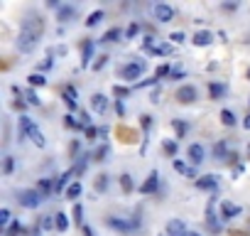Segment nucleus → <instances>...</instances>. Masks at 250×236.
Listing matches in <instances>:
<instances>
[{
	"label": "nucleus",
	"instance_id": "obj_55",
	"mask_svg": "<svg viewBox=\"0 0 250 236\" xmlns=\"http://www.w3.org/2000/svg\"><path fill=\"white\" fill-rule=\"evenodd\" d=\"M248 81H250V69H248Z\"/></svg>",
	"mask_w": 250,
	"mask_h": 236
},
{
	"label": "nucleus",
	"instance_id": "obj_44",
	"mask_svg": "<svg viewBox=\"0 0 250 236\" xmlns=\"http://www.w3.org/2000/svg\"><path fill=\"white\" fill-rule=\"evenodd\" d=\"M64 123H66L69 128H76V131H81V123H79V121H74V116H64Z\"/></svg>",
	"mask_w": 250,
	"mask_h": 236
},
{
	"label": "nucleus",
	"instance_id": "obj_6",
	"mask_svg": "<svg viewBox=\"0 0 250 236\" xmlns=\"http://www.w3.org/2000/svg\"><path fill=\"white\" fill-rule=\"evenodd\" d=\"M143 47H145V52H147V54H162V57L172 54V45H157L152 37H147Z\"/></svg>",
	"mask_w": 250,
	"mask_h": 236
},
{
	"label": "nucleus",
	"instance_id": "obj_35",
	"mask_svg": "<svg viewBox=\"0 0 250 236\" xmlns=\"http://www.w3.org/2000/svg\"><path fill=\"white\" fill-rule=\"evenodd\" d=\"M130 91L133 89H128V86H118V84L113 86V96H118V101H123L125 96H130Z\"/></svg>",
	"mask_w": 250,
	"mask_h": 236
},
{
	"label": "nucleus",
	"instance_id": "obj_5",
	"mask_svg": "<svg viewBox=\"0 0 250 236\" xmlns=\"http://www.w3.org/2000/svg\"><path fill=\"white\" fill-rule=\"evenodd\" d=\"M108 226L110 229H115V231H120V234H130L135 226H140V219H133V221H125V219H115V216H108Z\"/></svg>",
	"mask_w": 250,
	"mask_h": 236
},
{
	"label": "nucleus",
	"instance_id": "obj_34",
	"mask_svg": "<svg viewBox=\"0 0 250 236\" xmlns=\"http://www.w3.org/2000/svg\"><path fill=\"white\" fill-rule=\"evenodd\" d=\"M206 224H208V229H211L213 234H218V231H221V221H218V219H213V214H211V212H206Z\"/></svg>",
	"mask_w": 250,
	"mask_h": 236
},
{
	"label": "nucleus",
	"instance_id": "obj_9",
	"mask_svg": "<svg viewBox=\"0 0 250 236\" xmlns=\"http://www.w3.org/2000/svg\"><path fill=\"white\" fill-rule=\"evenodd\" d=\"M165 236H189L187 224L182 219H169L167 221V229H165Z\"/></svg>",
	"mask_w": 250,
	"mask_h": 236
},
{
	"label": "nucleus",
	"instance_id": "obj_16",
	"mask_svg": "<svg viewBox=\"0 0 250 236\" xmlns=\"http://www.w3.org/2000/svg\"><path fill=\"white\" fill-rule=\"evenodd\" d=\"M187 155H189V160H191L194 165H201V163H204V145L191 143V145H189V150H187Z\"/></svg>",
	"mask_w": 250,
	"mask_h": 236
},
{
	"label": "nucleus",
	"instance_id": "obj_11",
	"mask_svg": "<svg viewBox=\"0 0 250 236\" xmlns=\"http://www.w3.org/2000/svg\"><path fill=\"white\" fill-rule=\"evenodd\" d=\"M196 189H204V192H216L218 189V177L216 175H204L196 180Z\"/></svg>",
	"mask_w": 250,
	"mask_h": 236
},
{
	"label": "nucleus",
	"instance_id": "obj_3",
	"mask_svg": "<svg viewBox=\"0 0 250 236\" xmlns=\"http://www.w3.org/2000/svg\"><path fill=\"white\" fill-rule=\"evenodd\" d=\"M18 202H20L22 207H27V209H37V207L44 202V197H42L37 189H20V192H18Z\"/></svg>",
	"mask_w": 250,
	"mask_h": 236
},
{
	"label": "nucleus",
	"instance_id": "obj_23",
	"mask_svg": "<svg viewBox=\"0 0 250 236\" xmlns=\"http://www.w3.org/2000/svg\"><path fill=\"white\" fill-rule=\"evenodd\" d=\"M74 13H76V10H74L71 5H59V8H57V18H59L62 23L71 20V18H74Z\"/></svg>",
	"mask_w": 250,
	"mask_h": 236
},
{
	"label": "nucleus",
	"instance_id": "obj_17",
	"mask_svg": "<svg viewBox=\"0 0 250 236\" xmlns=\"http://www.w3.org/2000/svg\"><path fill=\"white\" fill-rule=\"evenodd\" d=\"M191 42H194V47H208V45L213 42V35H211L208 30H201V32H196V35L191 37Z\"/></svg>",
	"mask_w": 250,
	"mask_h": 236
},
{
	"label": "nucleus",
	"instance_id": "obj_43",
	"mask_svg": "<svg viewBox=\"0 0 250 236\" xmlns=\"http://www.w3.org/2000/svg\"><path fill=\"white\" fill-rule=\"evenodd\" d=\"M169 42H172V45H182V42H184V32H179V30L172 32V35H169Z\"/></svg>",
	"mask_w": 250,
	"mask_h": 236
},
{
	"label": "nucleus",
	"instance_id": "obj_14",
	"mask_svg": "<svg viewBox=\"0 0 250 236\" xmlns=\"http://www.w3.org/2000/svg\"><path fill=\"white\" fill-rule=\"evenodd\" d=\"M91 108L96 111V113H105L108 111V96H103V94H93L91 96Z\"/></svg>",
	"mask_w": 250,
	"mask_h": 236
},
{
	"label": "nucleus",
	"instance_id": "obj_45",
	"mask_svg": "<svg viewBox=\"0 0 250 236\" xmlns=\"http://www.w3.org/2000/svg\"><path fill=\"white\" fill-rule=\"evenodd\" d=\"M172 128L177 131V138H182V136H184V131H187V126H184L182 121H174V123H172Z\"/></svg>",
	"mask_w": 250,
	"mask_h": 236
},
{
	"label": "nucleus",
	"instance_id": "obj_32",
	"mask_svg": "<svg viewBox=\"0 0 250 236\" xmlns=\"http://www.w3.org/2000/svg\"><path fill=\"white\" fill-rule=\"evenodd\" d=\"M162 150H165V153L172 158V155H177V150H179V143H177V141H165V143H162Z\"/></svg>",
	"mask_w": 250,
	"mask_h": 236
},
{
	"label": "nucleus",
	"instance_id": "obj_18",
	"mask_svg": "<svg viewBox=\"0 0 250 236\" xmlns=\"http://www.w3.org/2000/svg\"><path fill=\"white\" fill-rule=\"evenodd\" d=\"M81 49H83L81 67H93V64H91V59H93V40H83V42H81Z\"/></svg>",
	"mask_w": 250,
	"mask_h": 236
},
{
	"label": "nucleus",
	"instance_id": "obj_40",
	"mask_svg": "<svg viewBox=\"0 0 250 236\" xmlns=\"http://www.w3.org/2000/svg\"><path fill=\"white\" fill-rule=\"evenodd\" d=\"M138 32H140V25H138V23H130L128 30H125V40H133Z\"/></svg>",
	"mask_w": 250,
	"mask_h": 236
},
{
	"label": "nucleus",
	"instance_id": "obj_19",
	"mask_svg": "<svg viewBox=\"0 0 250 236\" xmlns=\"http://www.w3.org/2000/svg\"><path fill=\"white\" fill-rule=\"evenodd\" d=\"M81 192H83V185H81V180H76V182H71L69 187H66V199H71V202H76L79 197H81Z\"/></svg>",
	"mask_w": 250,
	"mask_h": 236
},
{
	"label": "nucleus",
	"instance_id": "obj_48",
	"mask_svg": "<svg viewBox=\"0 0 250 236\" xmlns=\"http://www.w3.org/2000/svg\"><path fill=\"white\" fill-rule=\"evenodd\" d=\"M150 126H152V116H143V128L147 131Z\"/></svg>",
	"mask_w": 250,
	"mask_h": 236
},
{
	"label": "nucleus",
	"instance_id": "obj_2",
	"mask_svg": "<svg viewBox=\"0 0 250 236\" xmlns=\"http://www.w3.org/2000/svg\"><path fill=\"white\" fill-rule=\"evenodd\" d=\"M20 131H22V136L25 138H30L32 141V145H37V148H44L47 145V138H44V133L40 131V126L32 121L30 116H20Z\"/></svg>",
	"mask_w": 250,
	"mask_h": 236
},
{
	"label": "nucleus",
	"instance_id": "obj_33",
	"mask_svg": "<svg viewBox=\"0 0 250 236\" xmlns=\"http://www.w3.org/2000/svg\"><path fill=\"white\" fill-rule=\"evenodd\" d=\"M93 187H96V192H105L108 189V175H98L96 182H93Z\"/></svg>",
	"mask_w": 250,
	"mask_h": 236
},
{
	"label": "nucleus",
	"instance_id": "obj_37",
	"mask_svg": "<svg viewBox=\"0 0 250 236\" xmlns=\"http://www.w3.org/2000/svg\"><path fill=\"white\" fill-rule=\"evenodd\" d=\"M71 214H74L76 226H79V224H83V207H81V202H76V204H74V212H71Z\"/></svg>",
	"mask_w": 250,
	"mask_h": 236
},
{
	"label": "nucleus",
	"instance_id": "obj_4",
	"mask_svg": "<svg viewBox=\"0 0 250 236\" xmlns=\"http://www.w3.org/2000/svg\"><path fill=\"white\" fill-rule=\"evenodd\" d=\"M145 69H147V62H145V59H140V62L135 59V62L125 64V67L120 69V76H123L125 81H135V79H138V76H140Z\"/></svg>",
	"mask_w": 250,
	"mask_h": 236
},
{
	"label": "nucleus",
	"instance_id": "obj_24",
	"mask_svg": "<svg viewBox=\"0 0 250 236\" xmlns=\"http://www.w3.org/2000/svg\"><path fill=\"white\" fill-rule=\"evenodd\" d=\"M71 175H74V170H69V172H64V175H59V177L54 180V192H57V194L66 187V182H69V177H71Z\"/></svg>",
	"mask_w": 250,
	"mask_h": 236
},
{
	"label": "nucleus",
	"instance_id": "obj_41",
	"mask_svg": "<svg viewBox=\"0 0 250 236\" xmlns=\"http://www.w3.org/2000/svg\"><path fill=\"white\" fill-rule=\"evenodd\" d=\"M167 74H172V67H169V64H162V67H157L155 79H162V76H167Z\"/></svg>",
	"mask_w": 250,
	"mask_h": 236
},
{
	"label": "nucleus",
	"instance_id": "obj_10",
	"mask_svg": "<svg viewBox=\"0 0 250 236\" xmlns=\"http://www.w3.org/2000/svg\"><path fill=\"white\" fill-rule=\"evenodd\" d=\"M155 20L157 23H172L174 20V8L172 5H165V3H160V5H155Z\"/></svg>",
	"mask_w": 250,
	"mask_h": 236
},
{
	"label": "nucleus",
	"instance_id": "obj_7",
	"mask_svg": "<svg viewBox=\"0 0 250 236\" xmlns=\"http://www.w3.org/2000/svg\"><path fill=\"white\" fill-rule=\"evenodd\" d=\"M179 103H194L196 98H199V91H196V86H182V89H177V96H174Z\"/></svg>",
	"mask_w": 250,
	"mask_h": 236
},
{
	"label": "nucleus",
	"instance_id": "obj_25",
	"mask_svg": "<svg viewBox=\"0 0 250 236\" xmlns=\"http://www.w3.org/2000/svg\"><path fill=\"white\" fill-rule=\"evenodd\" d=\"M27 81H30V86L35 89V86H44L47 84V79H44V74L42 71H32L30 76H27Z\"/></svg>",
	"mask_w": 250,
	"mask_h": 236
},
{
	"label": "nucleus",
	"instance_id": "obj_38",
	"mask_svg": "<svg viewBox=\"0 0 250 236\" xmlns=\"http://www.w3.org/2000/svg\"><path fill=\"white\" fill-rule=\"evenodd\" d=\"M25 98H27V103H30V106H40V103H42V101L37 98L35 89H27V91H25Z\"/></svg>",
	"mask_w": 250,
	"mask_h": 236
},
{
	"label": "nucleus",
	"instance_id": "obj_36",
	"mask_svg": "<svg viewBox=\"0 0 250 236\" xmlns=\"http://www.w3.org/2000/svg\"><path fill=\"white\" fill-rule=\"evenodd\" d=\"M13 224V214H10V209H0V226H10Z\"/></svg>",
	"mask_w": 250,
	"mask_h": 236
},
{
	"label": "nucleus",
	"instance_id": "obj_39",
	"mask_svg": "<svg viewBox=\"0 0 250 236\" xmlns=\"http://www.w3.org/2000/svg\"><path fill=\"white\" fill-rule=\"evenodd\" d=\"M13 170H15V160H13L10 155H5V160H3V172H5V175H13Z\"/></svg>",
	"mask_w": 250,
	"mask_h": 236
},
{
	"label": "nucleus",
	"instance_id": "obj_47",
	"mask_svg": "<svg viewBox=\"0 0 250 236\" xmlns=\"http://www.w3.org/2000/svg\"><path fill=\"white\" fill-rule=\"evenodd\" d=\"M52 226L57 229V221H54L52 216H47V219H42V229H52Z\"/></svg>",
	"mask_w": 250,
	"mask_h": 236
},
{
	"label": "nucleus",
	"instance_id": "obj_21",
	"mask_svg": "<svg viewBox=\"0 0 250 236\" xmlns=\"http://www.w3.org/2000/svg\"><path fill=\"white\" fill-rule=\"evenodd\" d=\"M218 118H221V123H223V126H228V128H233V126H235V121H238L235 113H233L230 108H223V111L218 113Z\"/></svg>",
	"mask_w": 250,
	"mask_h": 236
},
{
	"label": "nucleus",
	"instance_id": "obj_31",
	"mask_svg": "<svg viewBox=\"0 0 250 236\" xmlns=\"http://www.w3.org/2000/svg\"><path fill=\"white\" fill-rule=\"evenodd\" d=\"M20 234H25V226H22L20 221H13V224L5 229V236H20Z\"/></svg>",
	"mask_w": 250,
	"mask_h": 236
},
{
	"label": "nucleus",
	"instance_id": "obj_27",
	"mask_svg": "<svg viewBox=\"0 0 250 236\" xmlns=\"http://www.w3.org/2000/svg\"><path fill=\"white\" fill-rule=\"evenodd\" d=\"M120 187H123L125 194H130V192H133V177H130L128 172H123V175H120Z\"/></svg>",
	"mask_w": 250,
	"mask_h": 236
},
{
	"label": "nucleus",
	"instance_id": "obj_53",
	"mask_svg": "<svg viewBox=\"0 0 250 236\" xmlns=\"http://www.w3.org/2000/svg\"><path fill=\"white\" fill-rule=\"evenodd\" d=\"M115 111H118V113H120V116H123V113H125V108H123V103H120V101H118V103H115Z\"/></svg>",
	"mask_w": 250,
	"mask_h": 236
},
{
	"label": "nucleus",
	"instance_id": "obj_50",
	"mask_svg": "<svg viewBox=\"0 0 250 236\" xmlns=\"http://www.w3.org/2000/svg\"><path fill=\"white\" fill-rule=\"evenodd\" d=\"M177 76H184V71L182 69H172V79H177Z\"/></svg>",
	"mask_w": 250,
	"mask_h": 236
},
{
	"label": "nucleus",
	"instance_id": "obj_49",
	"mask_svg": "<svg viewBox=\"0 0 250 236\" xmlns=\"http://www.w3.org/2000/svg\"><path fill=\"white\" fill-rule=\"evenodd\" d=\"M52 64H54V62H52V57H47V59L42 62V67H40V71H44V69H49Z\"/></svg>",
	"mask_w": 250,
	"mask_h": 236
},
{
	"label": "nucleus",
	"instance_id": "obj_51",
	"mask_svg": "<svg viewBox=\"0 0 250 236\" xmlns=\"http://www.w3.org/2000/svg\"><path fill=\"white\" fill-rule=\"evenodd\" d=\"M243 128H248V131H250V113L245 116V121H243Z\"/></svg>",
	"mask_w": 250,
	"mask_h": 236
},
{
	"label": "nucleus",
	"instance_id": "obj_28",
	"mask_svg": "<svg viewBox=\"0 0 250 236\" xmlns=\"http://www.w3.org/2000/svg\"><path fill=\"white\" fill-rule=\"evenodd\" d=\"M213 155H216L218 160H228V153H226V141H218V143L213 145Z\"/></svg>",
	"mask_w": 250,
	"mask_h": 236
},
{
	"label": "nucleus",
	"instance_id": "obj_22",
	"mask_svg": "<svg viewBox=\"0 0 250 236\" xmlns=\"http://www.w3.org/2000/svg\"><path fill=\"white\" fill-rule=\"evenodd\" d=\"M123 37V32H120V27H110L98 42H103V45H110V42H115V40H120Z\"/></svg>",
	"mask_w": 250,
	"mask_h": 236
},
{
	"label": "nucleus",
	"instance_id": "obj_57",
	"mask_svg": "<svg viewBox=\"0 0 250 236\" xmlns=\"http://www.w3.org/2000/svg\"><path fill=\"white\" fill-rule=\"evenodd\" d=\"M189 236H201V234H189Z\"/></svg>",
	"mask_w": 250,
	"mask_h": 236
},
{
	"label": "nucleus",
	"instance_id": "obj_30",
	"mask_svg": "<svg viewBox=\"0 0 250 236\" xmlns=\"http://www.w3.org/2000/svg\"><path fill=\"white\" fill-rule=\"evenodd\" d=\"M54 221H57V231H66V229H69V219H66L64 212L54 214Z\"/></svg>",
	"mask_w": 250,
	"mask_h": 236
},
{
	"label": "nucleus",
	"instance_id": "obj_26",
	"mask_svg": "<svg viewBox=\"0 0 250 236\" xmlns=\"http://www.w3.org/2000/svg\"><path fill=\"white\" fill-rule=\"evenodd\" d=\"M101 20H103V10H93V13L86 18V23H83V25H86V27H96Z\"/></svg>",
	"mask_w": 250,
	"mask_h": 236
},
{
	"label": "nucleus",
	"instance_id": "obj_20",
	"mask_svg": "<svg viewBox=\"0 0 250 236\" xmlns=\"http://www.w3.org/2000/svg\"><path fill=\"white\" fill-rule=\"evenodd\" d=\"M208 94H211L213 101H216V98H223V96H226V84H221V81H211V84H208Z\"/></svg>",
	"mask_w": 250,
	"mask_h": 236
},
{
	"label": "nucleus",
	"instance_id": "obj_52",
	"mask_svg": "<svg viewBox=\"0 0 250 236\" xmlns=\"http://www.w3.org/2000/svg\"><path fill=\"white\" fill-rule=\"evenodd\" d=\"M223 8H226V10H235V8H238V3H226Z\"/></svg>",
	"mask_w": 250,
	"mask_h": 236
},
{
	"label": "nucleus",
	"instance_id": "obj_29",
	"mask_svg": "<svg viewBox=\"0 0 250 236\" xmlns=\"http://www.w3.org/2000/svg\"><path fill=\"white\" fill-rule=\"evenodd\" d=\"M108 155H110V148L103 143V145H101V148L93 153V160H98V163H105V160H108Z\"/></svg>",
	"mask_w": 250,
	"mask_h": 236
},
{
	"label": "nucleus",
	"instance_id": "obj_13",
	"mask_svg": "<svg viewBox=\"0 0 250 236\" xmlns=\"http://www.w3.org/2000/svg\"><path fill=\"white\" fill-rule=\"evenodd\" d=\"M172 167H174L182 177H189V180H196V177H199V175H196V165H187V163H182V160H174Z\"/></svg>",
	"mask_w": 250,
	"mask_h": 236
},
{
	"label": "nucleus",
	"instance_id": "obj_1",
	"mask_svg": "<svg viewBox=\"0 0 250 236\" xmlns=\"http://www.w3.org/2000/svg\"><path fill=\"white\" fill-rule=\"evenodd\" d=\"M42 32H44V20H42V18H37V15H27V18L22 20V27H20V35H18L15 47H18L22 54L35 52V49H37V45H40Z\"/></svg>",
	"mask_w": 250,
	"mask_h": 236
},
{
	"label": "nucleus",
	"instance_id": "obj_46",
	"mask_svg": "<svg viewBox=\"0 0 250 236\" xmlns=\"http://www.w3.org/2000/svg\"><path fill=\"white\" fill-rule=\"evenodd\" d=\"M86 138H88V141H96V138H98V128L88 126V128H86Z\"/></svg>",
	"mask_w": 250,
	"mask_h": 236
},
{
	"label": "nucleus",
	"instance_id": "obj_56",
	"mask_svg": "<svg viewBox=\"0 0 250 236\" xmlns=\"http://www.w3.org/2000/svg\"><path fill=\"white\" fill-rule=\"evenodd\" d=\"M245 42H250V35H248V37H245Z\"/></svg>",
	"mask_w": 250,
	"mask_h": 236
},
{
	"label": "nucleus",
	"instance_id": "obj_15",
	"mask_svg": "<svg viewBox=\"0 0 250 236\" xmlns=\"http://www.w3.org/2000/svg\"><path fill=\"white\" fill-rule=\"evenodd\" d=\"M62 96H64V103H66V108H69V111H76V108H79V98H76L74 86H66V89L62 91Z\"/></svg>",
	"mask_w": 250,
	"mask_h": 236
},
{
	"label": "nucleus",
	"instance_id": "obj_8",
	"mask_svg": "<svg viewBox=\"0 0 250 236\" xmlns=\"http://www.w3.org/2000/svg\"><path fill=\"white\" fill-rule=\"evenodd\" d=\"M157 187H160V172H157V170H152V172L147 175V180L140 185V194H155V192H157Z\"/></svg>",
	"mask_w": 250,
	"mask_h": 236
},
{
	"label": "nucleus",
	"instance_id": "obj_42",
	"mask_svg": "<svg viewBox=\"0 0 250 236\" xmlns=\"http://www.w3.org/2000/svg\"><path fill=\"white\" fill-rule=\"evenodd\" d=\"M105 62H108V57H105V54H98V57H96V62H93V69H96V71H101V69L105 67Z\"/></svg>",
	"mask_w": 250,
	"mask_h": 236
},
{
	"label": "nucleus",
	"instance_id": "obj_12",
	"mask_svg": "<svg viewBox=\"0 0 250 236\" xmlns=\"http://www.w3.org/2000/svg\"><path fill=\"white\" fill-rule=\"evenodd\" d=\"M240 212H243V209H240L235 202H230V199H223V202H221V219H235Z\"/></svg>",
	"mask_w": 250,
	"mask_h": 236
},
{
	"label": "nucleus",
	"instance_id": "obj_54",
	"mask_svg": "<svg viewBox=\"0 0 250 236\" xmlns=\"http://www.w3.org/2000/svg\"><path fill=\"white\" fill-rule=\"evenodd\" d=\"M230 236H248L245 231H230Z\"/></svg>",
	"mask_w": 250,
	"mask_h": 236
}]
</instances>
